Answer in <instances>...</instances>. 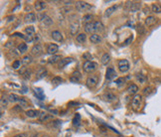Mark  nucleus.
<instances>
[{"mask_svg":"<svg viewBox=\"0 0 161 137\" xmlns=\"http://www.w3.org/2000/svg\"><path fill=\"white\" fill-rule=\"evenodd\" d=\"M84 29L87 33H91V34H95V32H99L103 30V24L99 21H94V22H90L88 24H85Z\"/></svg>","mask_w":161,"mask_h":137,"instance_id":"1","label":"nucleus"},{"mask_svg":"<svg viewBox=\"0 0 161 137\" xmlns=\"http://www.w3.org/2000/svg\"><path fill=\"white\" fill-rule=\"evenodd\" d=\"M97 65L95 62H92V61H86L83 64V70L88 74L94 72L97 69Z\"/></svg>","mask_w":161,"mask_h":137,"instance_id":"2","label":"nucleus"},{"mask_svg":"<svg viewBox=\"0 0 161 137\" xmlns=\"http://www.w3.org/2000/svg\"><path fill=\"white\" fill-rule=\"evenodd\" d=\"M91 8H92V6H91L89 3L85 2V1H77V2H76V9H77V11H79V12L88 11V10H90Z\"/></svg>","mask_w":161,"mask_h":137,"instance_id":"3","label":"nucleus"},{"mask_svg":"<svg viewBox=\"0 0 161 137\" xmlns=\"http://www.w3.org/2000/svg\"><path fill=\"white\" fill-rule=\"evenodd\" d=\"M97 83H98V77H97V76H96V75H93V76H89L88 78H87V87L88 88H90V89H94L97 85Z\"/></svg>","mask_w":161,"mask_h":137,"instance_id":"4","label":"nucleus"},{"mask_svg":"<svg viewBox=\"0 0 161 137\" xmlns=\"http://www.w3.org/2000/svg\"><path fill=\"white\" fill-rule=\"evenodd\" d=\"M117 66L120 73H126L129 70V63L127 60H119L117 62Z\"/></svg>","mask_w":161,"mask_h":137,"instance_id":"5","label":"nucleus"},{"mask_svg":"<svg viewBox=\"0 0 161 137\" xmlns=\"http://www.w3.org/2000/svg\"><path fill=\"white\" fill-rule=\"evenodd\" d=\"M43 54V48L40 44H35L31 49V55L35 57H39Z\"/></svg>","mask_w":161,"mask_h":137,"instance_id":"6","label":"nucleus"},{"mask_svg":"<svg viewBox=\"0 0 161 137\" xmlns=\"http://www.w3.org/2000/svg\"><path fill=\"white\" fill-rule=\"evenodd\" d=\"M141 100H142V97L140 94H136L134 95V97L132 98V101H131V105H132V108L133 109H138V107L140 106L141 104Z\"/></svg>","mask_w":161,"mask_h":137,"instance_id":"7","label":"nucleus"},{"mask_svg":"<svg viewBox=\"0 0 161 137\" xmlns=\"http://www.w3.org/2000/svg\"><path fill=\"white\" fill-rule=\"evenodd\" d=\"M115 76H116V73H115V71H114L113 68H107L106 69V72H105V79L107 81L113 80Z\"/></svg>","mask_w":161,"mask_h":137,"instance_id":"8","label":"nucleus"},{"mask_svg":"<svg viewBox=\"0 0 161 137\" xmlns=\"http://www.w3.org/2000/svg\"><path fill=\"white\" fill-rule=\"evenodd\" d=\"M53 118H54V116L52 114H49V113H47L45 111H40L39 115H38V119L40 121H42V122H47L48 120H51Z\"/></svg>","mask_w":161,"mask_h":137,"instance_id":"9","label":"nucleus"},{"mask_svg":"<svg viewBox=\"0 0 161 137\" xmlns=\"http://www.w3.org/2000/svg\"><path fill=\"white\" fill-rule=\"evenodd\" d=\"M127 3V5L130 7V11L131 12H136V11H138L139 9H140V7H141V2H139V1H135V2H130V1H128V2H126Z\"/></svg>","mask_w":161,"mask_h":137,"instance_id":"10","label":"nucleus"},{"mask_svg":"<svg viewBox=\"0 0 161 137\" xmlns=\"http://www.w3.org/2000/svg\"><path fill=\"white\" fill-rule=\"evenodd\" d=\"M40 21H41V23H42L44 26H47V27L53 25V20H52L51 17H49L48 15H42Z\"/></svg>","mask_w":161,"mask_h":137,"instance_id":"11","label":"nucleus"},{"mask_svg":"<svg viewBox=\"0 0 161 137\" xmlns=\"http://www.w3.org/2000/svg\"><path fill=\"white\" fill-rule=\"evenodd\" d=\"M80 30V24L78 22H73L70 25V34L71 35H76Z\"/></svg>","mask_w":161,"mask_h":137,"instance_id":"12","label":"nucleus"},{"mask_svg":"<svg viewBox=\"0 0 161 137\" xmlns=\"http://www.w3.org/2000/svg\"><path fill=\"white\" fill-rule=\"evenodd\" d=\"M51 36H52L53 40H55V41H57V42H63V40H64L62 33H61L60 31H58V30H55V31H53Z\"/></svg>","mask_w":161,"mask_h":137,"instance_id":"13","label":"nucleus"},{"mask_svg":"<svg viewBox=\"0 0 161 137\" xmlns=\"http://www.w3.org/2000/svg\"><path fill=\"white\" fill-rule=\"evenodd\" d=\"M24 21L26 22V23H34L35 21H36V15L34 14V13H32V12H29V13H27L26 15H25V17H24Z\"/></svg>","mask_w":161,"mask_h":137,"instance_id":"14","label":"nucleus"},{"mask_svg":"<svg viewBox=\"0 0 161 137\" xmlns=\"http://www.w3.org/2000/svg\"><path fill=\"white\" fill-rule=\"evenodd\" d=\"M72 62H73V59L72 58H64V59H61L60 62L58 63V68L59 69H63V68H65L67 65H69Z\"/></svg>","mask_w":161,"mask_h":137,"instance_id":"15","label":"nucleus"},{"mask_svg":"<svg viewBox=\"0 0 161 137\" xmlns=\"http://www.w3.org/2000/svg\"><path fill=\"white\" fill-rule=\"evenodd\" d=\"M156 22H157V18L155 16H147L146 19H145V21H144V23H145V25L147 27H150V26L155 25Z\"/></svg>","mask_w":161,"mask_h":137,"instance_id":"16","label":"nucleus"},{"mask_svg":"<svg viewBox=\"0 0 161 137\" xmlns=\"http://www.w3.org/2000/svg\"><path fill=\"white\" fill-rule=\"evenodd\" d=\"M58 50H59V47H58V45H56V44H50L49 46H48V49H47V52H48V54H50V55H56V53L58 52Z\"/></svg>","mask_w":161,"mask_h":137,"instance_id":"17","label":"nucleus"},{"mask_svg":"<svg viewBox=\"0 0 161 137\" xmlns=\"http://www.w3.org/2000/svg\"><path fill=\"white\" fill-rule=\"evenodd\" d=\"M47 70L45 68H40L36 74V79H42L47 76Z\"/></svg>","mask_w":161,"mask_h":137,"instance_id":"18","label":"nucleus"},{"mask_svg":"<svg viewBox=\"0 0 161 137\" xmlns=\"http://www.w3.org/2000/svg\"><path fill=\"white\" fill-rule=\"evenodd\" d=\"M138 91H139V89H138V87H137L135 84H131V85H129L128 88H127V92H128L129 94H135V95H136V93H137Z\"/></svg>","mask_w":161,"mask_h":137,"instance_id":"19","label":"nucleus"},{"mask_svg":"<svg viewBox=\"0 0 161 137\" xmlns=\"http://www.w3.org/2000/svg\"><path fill=\"white\" fill-rule=\"evenodd\" d=\"M80 78H82V75L77 71V72H74L72 74V76L70 77V80L72 81V83H78Z\"/></svg>","mask_w":161,"mask_h":137,"instance_id":"20","label":"nucleus"},{"mask_svg":"<svg viewBox=\"0 0 161 137\" xmlns=\"http://www.w3.org/2000/svg\"><path fill=\"white\" fill-rule=\"evenodd\" d=\"M117 8H118L117 5H113L112 7L107 8V9L105 10V12H104V17H110L112 14H113V13L117 10Z\"/></svg>","mask_w":161,"mask_h":137,"instance_id":"21","label":"nucleus"},{"mask_svg":"<svg viewBox=\"0 0 161 137\" xmlns=\"http://www.w3.org/2000/svg\"><path fill=\"white\" fill-rule=\"evenodd\" d=\"M32 61H33V59H32V56H31V55H26V56H24V57L22 58V60H21L22 65H24V66L30 65V64L32 63Z\"/></svg>","mask_w":161,"mask_h":137,"instance_id":"22","label":"nucleus"},{"mask_svg":"<svg viewBox=\"0 0 161 137\" xmlns=\"http://www.w3.org/2000/svg\"><path fill=\"white\" fill-rule=\"evenodd\" d=\"M90 41L92 43H94V44H98V43L101 42V37L99 35H97V34L95 33V34H92L90 36Z\"/></svg>","mask_w":161,"mask_h":137,"instance_id":"23","label":"nucleus"},{"mask_svg":"<svg viewBox=\"0 0 161 137\" xmlns=\"http://www.w3.org/2000/svg\"><path fill=\"white\" fill-rule=\"evenodd\" d=\"M61 56L60 55H53V56H51L49 59H48V63L49 64H55L57 62H60L61 60Z\"/></svg>","mask_w":161,"mask_h":137,"instance_id":"24","label":"nucleus"},{"mask_svg":"<svg viewBox=\"0 0 161 137\" xmlns=\"http://www.w3.org/2000/svg\"><path fill=\"white\" fill-rule=\"evenodd\" d=\"M110 61H111V56L107 53H104L102 56H101V58H100L101 64L102 65H107V64L110 63Z\"/></svg>","mask_w":161,"mask_h":137,"instance_id":"25","label":"nucleus"},{"mask_svg":"<svg viewBox=\"0 0 161 137\" xmlns=\"http://www.w3.org/2000/svg\"><path fill=\"white\" fill-rule=\"evenodd\" d=\"M26 115L30 118H35L39 115V111L35 110V109H29V110L26 111Z\"/></svg>","mask_w":161,"mask_h":137,"instance_id":"26","label":"nucleus"},{"mask_svg":"<svg viewBox=\"0 0 161 137\" xmlns=\"http://www.w3.org/2000/svg\"><path fill=\"white\" fill-rule=\"evenodd\" d=\"M28 50V47H27V44L26 43H21L17 46V51L20 53V54H24L27 52Z\"/></svg>","mask_w":161,"mask_h":137,"instance_id":"27","label":"nucleus"},{"mask_svg":"<svg viewBox=\"0 0 161 137\" xmlns=\"http://www.w3.org/2000/svg\"><path fill=\"white\" fill-rule=\"evenodd\" d=\"M34 7L37 11H41L46 7V3L44 1H36L34 4Z\"/></svg>","mask_w":161,"mask_h":137,"instance_id":"28","label":"nucleus"},{"mask_svg":"<svg viewBox=\"0 0 161 137\" xmlns=\"http://www.w3.org/2000/svg\"><path fill=\"white\" fill-rule=\"evenodd\" d=\"M151 11L153 13H156V14L161 13V5L158 4V3H153L151 5Z\"/></svg>","mask_w":161,"mask_h":137,"instance_id":"29","label":"nucleus"},{"mask_svg":"<svg viewBox=\"0 0 161 137\" xmlns=\"http://www.w3.org/2000/svg\"><path fill=\"white\" fill-rule=\"evenodd\" d=\"M18 103H19V106L21 108H27L29 106V103L27 101L24 97H19V100H18Z\"/></svg>","mask_w":161,"mask_h":137,"instance_id":"30","label":"nucleus"},{"mask_svg":"<svg viewBox=\"0 0 161 137\" xmlns=\"http://www.w3.org/2000/svg\"><path fill=\"white\" fill-rule=\"evenodd\" d=\"M103 98H105L106 100H109V101H113V100H114V99L116 98V96H115L113 92L107 91V92H105V93L103 94Z\"/></svg>","mask_w":161,"mask_h":137,"instance_id":"31","label":"nucleus"},{"mask_svg":"<svg viewBox=\"0 0 161 137\" xmlns=\"http://www.w3.org/2000/svg\"><path fill=\"white\" fill-rule=\"evenodd\" d=\"M51 83H52L53 86H58V85H60V84L63 83V78L61 76H55V77L52 78Z\"/></svg>","mask_w":161,"mask_h":137,"instance_id":"32","label":"nucleus"},{"mask_svg":"<svg viewBox=\"0 0 161 137\" xmlns=\"http://www.w3.org/2000/svg\"><path fill=\"white\" fill-rule=\"evenodd\" d=\"M135 78H136V80L138 81V83H140V84L146 83V79H147V77L144 75H142V74H137L136 76H135Z\"/></svg>","mask_w":161,"mask_h":137,"instance_id":"33","label":"nucleus"},{"mask_svg":"<svg viewBox=\"0 0 161 137\" xmlns=\"http://www.w3.org/2000/svg\"><path fill=\"white\" fill-rule=\"evenodd\" d=\"M86 40H87V35H86L85 33L79 34V35L77 36V42H78V43L83 44V43H85V42H86Z\"/></svg>","mask_w":161,"mask_h":137,"instance_id":"34","label":"nucleus"},{"mask_svg":"<svg viewBox=\"0 0 161 137\" xmlns=\"http://www.w3.org/2000/svg\"><path fill=\"white\" fill-rule=\"evenodd\" d=\"M25 32H26L27 35H34L35 28L33 26H28V27H26V28H25Z\"/></svg>","mask_w":161,"mask_h":137,"instance_id":"35","label":"nucleus"},{"mask_svg":"<svg viewBox=\"0 0 161 137\" xmlns=\"http://www.w3.org/2000/svg\"><path fill=\"white\" fill-rule=\"evenodd\" d=\"M8 100L11 101V102H17V101L19 100V97H18V95L15 94V93H10V94L8 95Z\"/></svg>","mask_w":161,"mask_h":137,"instance_id":"36","label":"nucleus"},{"mask_svg":"<svg viewBox=\"0 0 161 137\" xmlns=\"http://www.w3.org/2000/svg\"><path fill=\"white\" fill-rule=\"evenodd\" d=\"M31 74H32V72H31V70H28L27 69L24 73H23V75H22V76L24 77V79H30L31 78Z\"/></svg>","mask_w":161,"mask_h":137,"instance_id":"37","label":"nucleus"},{"mask_svg":"<svg viewBox=\"0 0 161 137\" xmlns=\"http://www.w3.org/2000/svg\"><path fill=\"white\" fill-rule=\"evenodd\" d=\"M92 19H93V15H92V14H86V15L83 17V22H84L85 24H88V23L92 22V21H91Z\"/></svg>","mask_w":161,"mask_h":137,"instance_id":"38","label":"nucleus"},{"mask_svg":"<svg viewBox=\"0 0 161 137\" xmlns=\"http://www.w3.org/2000/svg\"><path fill=\"white\" fill-rule=\"evenodd\" d=\"M114 83H115V85H116L117 87H121V86H123L124 83H125V78H124V77H118V78H116V80L114 81Z\"/></svg>","mask_w":161,"mask_h":137,"instance_id":"39","label":"nucleus"},{"mask_svg":"<svg viewBox=\"0 0 161 137\" xmlns=\"http://www.w3.org/2000/svg\"><path fill=\"white\" fill-rule=\"evenodd\" d=\"M21 64H22V62H21V61L16 60V61H14V62H13V64H12V68H13L14 70H18V69L21 67Z\"/></svg>","mask_w":161,"mask_h":137,"instance_id":"40","label":"nucleus"},{"mask_svg":"<svg viewBox=\"0 0 161 137\" xmlns=\"http://www.w3.org/2000/svg\"><path fill=\"white\" fill-rule=\"evenodd\" d=\"M152 87H146V88H144L143 89V91H142V93L144 94V95H148V94H150L151 92H152Z\"/></svg>","mask_w":161,"mask_h":137,"instance_id":"41","label":"nucleus"},{"mask_svg":"<svg viewBox=\"0 0 161 137\" xmlns=\"http://www.w3.org/2000/svg\"><path fill=\"white\" fill-rule=\"evenodd\" d=\"M35 93L38 97H40V99H43L44 98V95H43V91L41 89H35Z\"/></svg>","mask_w":161,"mask_h":137,"instance_id":"42","label":"nucleus"},{"mask_svg":"<svg viewBox=\"0 0 161 137\" xmlns=\"http://www.w3.org/2000/svg\"><path fill=\"white\" fill-rule=\"evenodd\" d=\"M19 52H16V50H14V49H11L10 51H9V57H14V58H16V57H18L19 56Z\"/></svg>","mask_w":161,"mask_h":137,"instance_id":"43","label":"nucleus"},{"mask_svg":"<svg viewBox=\"0 0 161 137\" xmlns=\"http://www.w3.org/2000/svg\"><path fill=\"white\" fill-rule=\"evenodd\" d=\"M24 40L26 41V43H31L34 41V37H33V35H25Z\"/></svg>","mask_w":161,"mask_h":137,"instance_id":"44","label":"nucleus"},{"mask_svg":"<svg viewBox=\"0 0 161 137\" xmlns=\"http://www.w3.org/2000/svg\"><path fill=\"white\" fill-rule=\"evenodd\" d=\"M7 102H8L7 98H6V97H4V96H2V97H1V107H2V108H3V107H5V106L7 105Z\"/></svg>","mask_w":161,"mask_h":137,"instance_id":"45","label":"nucleus"},{"mask_svg":"<svg viewBox=\"0 0 161 137\" xmlns=\"http://www.w3.org/2000/svg\"><path fill=\"white\" fill-rule=\"evenodd\" d=\"M80 115L79 114H77L76 115V117L74 118V125H79V123H80Z\"/></svg>","mask_w":161,"mask_h":137,"instance_id":"46","label":"nucleus"},{"mask_svg":"<svg viewBox=\"0 0 161 137\" xmlns=\"http://www.w3.org/2000/svg\"><path fill=\"white\" fill-rule=\"evenodd\" d=\"M14 44H12V42H7V44H5V47L6 48H9V47H13Z\"/></svg>","mask_w":161,"mask_h":137,"instance_id":"47","label":"nucleus"},{"mask_svg":"<svg viewBox=\"0 0 161 137\" xmlns=\"http://www.w3.org/2000/svg\"><path fill=\"white\" fill-rule=\"evenodd\" d=\"M83 57H84V58H88V61H90V59H92L91 55H90V54H88V53H87V54H85V55H84Z\"/></svg>","mask_w":161,"mask_h":137,"instance_id":"48","label":"nucleus"},{"mask_svg":"<svg viewBox=\"0 0 161 137\" xmlns=\"http://www.w3.org/2000/svg\"><path fill=\"white\" fill-rule=\"evenodd\" d=\"M14 36H17V37H21L22 39H24V36H25V35H23V34H21V33H15V34H14Z\"/></svg>","mask_w":161,"mask_h":137,"instance_id":"49","label":"nucleus"},{"mask_svg":"<svg viewBox=\"0 0 161 137\" xmlns=\"http://www.w3.org/2000/svg\"><path fill=\"white\" fill-rule=\"evenodd\" d=\"M13 137H26V134L22 133V134H18V135H15V136H13Z\"/></svg>","mask_w":161,"mask_h":137,"instance_id":"50","label":"nucleus"},{"mask_svg":"<svg viewBox=\"0 0 161 137\" xmlns=\"http://www.w3.org/2000/svg\"><path fill=\"white\" fill-rule=\"evenodd\" d=\"M73 3V1H71V0H70V1H64V4L65 5H71Z\"/></svg>","mask_w":161,"mask_h":137,"instance_id":"51","label":"nucleus"},{"mask_svg":"<svg viewBox=\"0 0 161 137\" xmlns=\"http://www.w3.org/2000/svg\"><path fill=\"white\" fill-rule=\"evenodd\" d=\"M64 13H70L71 12V8H64Z\"/></svg>","mask_w":161,"mask_h":137,"instance_id":"52","label":"nucleus"},{"mask_svg":"<svg viewBox=\"0 0 161 137\" xmlns=\"http://www.w3.org/2000/svg\"><path fill=\"white\" fill-rule=\"evenodd\" d=\"M39 40H40V37H39L38 35H36V36L34 37V41H35V42H38Z\"/></svg>","mask_w":161,"mask_h":137,"instance_id":"53","label":"nucleus"},{"mask_svg":"<svg viewBox=\"0 0 161 137\" xmlns=\"http://www.w3.org/2000/svg\"><path fill=\"white\" fill-rule=\"evenodd\" d=\"M31 137H39V135H38V134H34V135H32Z\"/></svg>","mask_w":161,"mask_h":137,"instance_id":"54","label":"nucleus"},{"mask_svg":"<svg viewBox=\"0 0 161 137\" xmlns=\"http://www.w3.org/2000/svg\"><path fill=\"white\" fill-rule=\"evenodd\" d=\"M43 137H50V136H48V135H44Z\"/></svg>","mask_w":161,"mask_h":137,"instance_id":"55","label":"nucleus"}]
</instances>
